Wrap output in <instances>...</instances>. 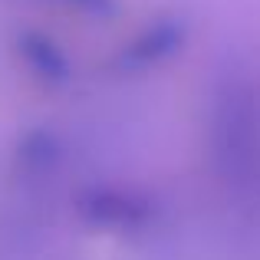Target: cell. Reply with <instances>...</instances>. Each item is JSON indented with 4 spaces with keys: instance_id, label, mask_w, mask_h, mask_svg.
<instances>
[{
    "instance_id": "cell-1",
    "label": "cell",
    "mask_w": 260,
    "mask_h": 260,
    "mask_svg": "<svg viewBox=\"0 0 260 260\" xmlns=\"http://www.w3.org/2000/svg\"><path fill=\"white\" fill-rule=\"evenodd\" d=\"M20 46H23L26 59H30V63L37 66V70L50 73V76L63 73V56H59V50H56V46H53L46 37H40V33H26Z\"/></svg>"
},
{
    "instance_id": "cell-2",
    "label": "cell",
    "mask_w": 260,
    "mask_h": 260,
    "mask_svg": "<svg viewBox=\"0 0 260 260\" xmlns=\"http://www.w3.org/2000/svg\"><path fill=\"white\" fill-rule=\"evenodd\" d=\"M56 4L76 7V10H86V13H109L112 10V0H56Z\"/></svg>"
}]
</instances>
